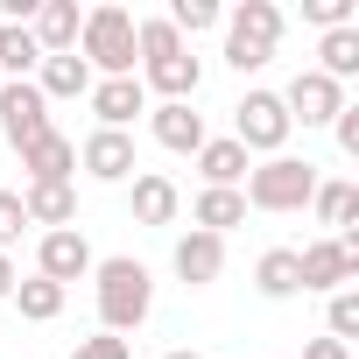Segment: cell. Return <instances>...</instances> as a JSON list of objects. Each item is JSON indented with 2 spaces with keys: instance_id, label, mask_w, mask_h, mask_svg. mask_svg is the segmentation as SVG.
I'll list each match as a JSON object with an SVG mask.
<instances>
[{
  "instance_id": "cell-9",
  "label": "cell",
  "mask_w": 359,
  "mask_h": 359,
  "mask_svg": "<svg viewBox=\"0 0 359 359\" xmlns=\"http://www.w3.org/2000/svg\"><path fill=\"white\" fill-rule=\"evenodd\" d=\"M78 169L92 176V184H127V176L141 169V162H134V134L92 127V134H85V148H78Z\"/></svg>"
},
{
  "instance_id": "cell-13",
  "label": "cell",
  "mask_w": 359,
  "mask_h": 359,
  "mask_svg": "<svg viewBox=\"0 0 359 359\" xmlns=\"http://www.w3.org/2000/svg\"><path fill=\"white\" fill-rule=\"evenodd\" d=\"M92 113H99V127H113V134H127V120L134 113H148V92H141V78H92Z\"/></svg>"
},
{
  "instance_id": "cell-8",
  "label": "cell",
  "mask_w": 359,
  "mask_h": 359,
  "mask_svg": "<svg viewBox=\"0 0 359 359\" xmlns=\"http://www.w3.org/2000/svg\"><path fill=\"white\" fill-rule=\"evenodd\" d=\"M0 134H8L15 148H29L36 134H50V99L36 92V78L0 85Z\"/></svg>"
},
{
  "instance_id": "cell-29",
  "label": "cell",
  "mask_w": 359,
  "mask_h": 359,
  "mask_svg": "<svg viewBox=\"0 0 359 359\" xmlns=\"http://www.w3.org/2000/svg\"><path fill=\"white\" fill-rule=\"evenodd\" d=\"M303 22H317L324 36L331 29H352V0H303Z\"/></svg>"
},
{
  "instance_id": "cell-32",
  "label": "cell",
  "mask_w": 359,
  "mask_h": 359,
  "mask_svg": "<svg viewBox=\"0 0 359 359\" xmlns=\"http://www.w3.org/2000/svg\"><path fill=\"white\" fill-rule=\"evenodd\" d=\"M303 359H352V352H345L338 338H310V345H303Z\"/></svg>"
},
{
  "instance_id": "cell-10",
  "label": "cell",
  "mask_w": 359,
  "mask_h": 359,
  "mask_svg": "<svg viewBox=\"0 0 359 359\" xmlns=\"http://www.w3.org/2000/svg\"><path fill=\"white\" fill-rule=\"evenodd\" d=\"M36 275L57 282V289H71L78 275H92V247H85V233H78V226L43 233V247H36Z\"/></svg>"
},
{
  "instance_id": "cell-28",
  "label": "cell",
  "mask_w": 359,
  "mask_h": 359,
  "mask_svg": "<svg viewBox=\"0 0 359 359\" xmlns=\"http://www.w3.org/2000/svg\"><path fill=\"white\" fill-rule=\"evenodd\" d=\"M29 233V212H22V191H0V254Z\"/></svg>"
},
{
  "instance_id": "cell-27",
  "label": "cell",
  "mask_w": 359,
  "mask_h": 359,
  "mask_svg": "<svg viewBox=\"0 0 359 359\" xmlns=\"http://www.w3.org/2000/svg\"><path fill=\"white\" fill-rule=\"evenodd\" d=\"M324 338H338V345H352L359 338V289H331V310H324Z\"/></svg>"
},
{
  "instance_id": "cell-3",
  "label": "cell",
  "mask_w": 359,
  "mask_h": 359,
  "mask_svg": "<svg viewBox=\"0 0 359 359\" xmlns=\"http://www.w3.org/2000/svg\"><path fill=\"white\" fill-rule=\"evenodd\" d=\"M78 57L106 78H134V57H141L134 50V15L127 8H92L85 29H78Z\"/></svg>"
},
{
  "instance_id": "cell-2",
  "label": "cell",
  "mask_w": 359,
  "mask_h": 359,
  "mask_svg": "<svg viewBox=\"0 0 359 359\" xmlns=\"http://www.w3.org/2000/svg\"><path fill=\"white\" fill-rule=\"evenodd\" d=\"M317 191V162H296V155H268L261 169H247V212H303Z\"/></svg>"
},
{
  "instance_id": "cell-15",
  "label": "cell",
  "mask_w": 359,
  "mask_h": 359,
  "mask_svg": "<svg viewBox=\"0 0 359 359\" xmlns=\"http://www.w3.org/2000/svg\"><path fill=\"white\" fill-rule=\"evenodd\" d=\"M219 268H226V240L219 233H184L176 240V275H184V289H205V282H219Z\"/></svg>"
},
{
  "instance_id": "cell-4",
  "label": "cell",
  "mask_w": 359,
  "mask_h": 359,
  "mask_svg": "<svg viewBox=\"0 0 359 359\" xmlns=\"http://www.w3.org/2000/svg\"><path fill=\"white\" fill-rule=\"evenodd\" d=\"M282 43V8L275 0H240V8L226 15V64L233 71H261Z\"/></svg>"
},
{
  "instance_id": "cell-14",
  "label": "cell",
  "mask_w": 359,
  "mask_h": 359,
  "mask_svg": "<svg viewBox=\"0 0 359 359\" xmlns=\"http://www.w3.org/2000/svg\"><path fill=\"white\" fill-rule=\"evenodd\" d=\"M127 212H134V226H169L176 212H184V191H176L162 169H141L134 191H127Z\"/></svg>"
},
{
  "instance_id": "cell-23",
  "label": "cell",
  "mask_w": 359,
  "mask_h": 359,
  "mask_svg": "<svg viewBox=\"0 0 359 359\" xmlns=\"http://www.w3.org/2000/svg\"><path fill=\"white\" fill-rule=\"evenodd\" d=\"M317 71H324L331 85L359 78V29H331V36L317 43Z\"/></svg>"
},
{
  "instance_id": "cell-18",
  "label": "cell",
  "mask_w": 359,
  "mask_h": 359,
  "mask_svg": "<svg viewBox=\"0 0 359 359\" xmlns=\"http://www.w3.org/2000/svg\"><path fill=\"white\" fill-rule=\"evenodd\" d=\"M198 169H205V191H240L254 162H247V148L226 134V141H205V148H198Z\"/></svg>"
},
{
  "instance_id": "cell-19",
  "label": "cell",
  "mask_w": 359,
  "mask_h": 359,
  "mask_svg": "<svg viewBox=\"0 0 359 359\" xmlns=\"http://www.w3.org/2000/svg\"><path fill=\"white\" fill-rule=\"evenodd\" d=\"M36 92H43V99H85V92H92V64H85L78 50H71V57H43V64H36Z\"/></svg>"
},
{
  "instance_id": "cell-16",
  "label": "cell",
  "mask_w": 359,
  "mask_h": 359,
  "mask_svg": "<svg viewBox=\"0 0 359 359\" xmlns=\"http://www.w3.org/2000/svg\"><path fill=\"white\" fill-rule=\"evenodd\" d=\"M148 134L169 148V155H198L212 134H205V113H191V106H155L148 113Z\"/></svg>"
},
{
  "instance_id": "cell-31",
  "label": "cell",
  "mask_w": 359,
  "mask_h": 359,
  "mask_svg": "<svg viewBox=\"0 0 359 359\" xmlns=\"http://www.w3.org/2000/svg\"><path fill=\"white\" fill-rule=\"evenodd\" d=\"M331 127H338V148H345V155H359V106H345Z\"/></svg>"
},
{
  "instance_id": "cell-12",
  "label": "cell",
  "mask_w": 359,
  "mask_h": 359,
  "mask_svg": "<svg viewBox=\"0 0 359 359\" xmlns=\"http://www.w3.org/2000/svg\"><path fill=\"white\" fill-rule=\"evenodd\" d=\"M22 169H29V184H71V176H78V141L50 127V134H36L22 148Z\"/></svg>"
},
{
  "instance_id": "cell-24",
  "label": "cell",
  "mask_w": 359,
  "mask_h": 359,
  "mask_svg": "<svg viewBox=\"0 0 359 359\" xmlns=\"http://www.w3.org/2000/svg\"><path fill=\"white\" fill-rule=\"evenodd\" d=\"M310 212H317V226L352 233V219H359V191H352V184H317V191H310Z\"/></svg>"
},
{
  "instance_id": "cell-21",
  "label": "cell",
  "mask_w": 359,
  "mask_h": 359,
  "mask_svg": "<svg viewBox=\"0 0 359 359\" xmlns=\"http://www.w3.org/2000/svg\"><path fill=\"white\" fill-rule=\"evenodd\" d=\"M191 219H198V233H233V226H247V198L240 191H198V205H191Z\"/></svg>"
},
{
  "instance_id": "cell-26",
  "label": "cell",
  "mask_w": 359,
  "mask_h": 359,
  "mask_svg": "<svg viewBox=\"0 0 359 359\" xmlns=\"http://www.w3.org/2000/svg\"><path fill=\"white\" fill-rule=\"evenodd\" d=\"M162 22H169L176 36H205V29H219V0H176Z\"/></svg>"
},
{
  "instance_id": "cell-22",
  "label": "cell",
  "mask_w": 359,
  "mask_h": 359,
  "mask_svg": "<svg viewBox=\"0 0 359 359\" xmlns=\"http://www.w3.org/2000/svg\"><path fill=\"white\" fill-rule=\"evenodd\" d=\"M36 64H43V50H36V36H29L22 22H0V71H8V85H22V78H36Z\"/></svg>"
},
{
  "instance_id": "cell-30",
  "label": "cell",
  "mask_w": 359,
  "mask_h": 359,
  "mask_svg": "<svg viewBox=\"0 0 359 359\" xmlns=\"http://www.w3.org/2000/svg\"><path fill=\"white\" fill-rule=\"evenodd\" d=\"M71 359H127V338L92 331V338H78V345H71Z\"/></svg>"
},
{
  "instance_id": "cell-1",
  "label": "cell",
  "mask_w": 359,
  "mask_h": 359,
  "mask_svg": "<svg viewBox=\"0 0 359 359\" xmlns=\"http://www.w3.org/2000/svg\"><path fill=\"white\" fill-rule=\"evenodd\" d=\"M92 282H99V324L120 338V331H141L148 310H155V282L134 254H113V261H92Z\"/></svg>"
},
{
  "instance_id": "cell-6",
  "label": "cell",
  "mask_w": 359,
  "mask_h": 359,
  "mask_svg": "<svg viewBox=\"0 0 359 359\" xmlns=\"http://www.w3.org/2000/svg\"><path fill=\"white\" fill-rule=\"evenodd\" d=\"M233 141L247 155H282L289 141V113H282V92H247L233 106Z\"/></svg>"
},
{
  "instance_id": "cell-34",
  "label": "cell",
  "mask_w": 359,
  "mask_h": 359,
  "mask_svg": "<svg viewBox=\"0 0 359 359\" xmlns=\"http://www.w3.org/2000/svg\"><path fill=\"white\" fill-rule=\"evenodd\" d=\"M162 359H198V352H162Z\"/></svg>"
},
{
  "instance_id": "cell-11",
  "label": "cell",
  "mask_w": 359,
  "mask_h": 359,
  "mask_svg": "<svg viewBox=\"0 0 359 359\" xmlns=\"http://www.w3.org/2000/svg\"><path fill=\"white\" fill-rule=\"evenodd\" d=\"M78 29H85L78 0H36V15H29V36H36L43 57H71L78 50Z\"/></svg>"
},
{
  "instance_id": "cell-17",
  "label": "cell",
  "mask_w": 359,
  "mask_h": 359,
  "mask_svg": "<svg viewBox=\"0 0 359 359\" xmlns=\"http://www.w3.org/2000/svg\"><path fill=\"white\" fill-rule=\"evenodd\" d=\"M22 212H29V226L64 233V226H78V191L71 184H29L22 191Z\"/></svg>"
},
{
  "instance_id": "cell-5",
  "label": "cell",
  "mask_w": 359,
  "mask_h": 359,
  "mask_svg": "<svg viewBox=\"0 0 359 359\" xmlns=\"http://www.w3.org/2000/svg\"><path fill=\"white\" fill-rule=\"evenodd\" d=\"M296 275H303V289H317V296H331V289H352V275H359V233L310 240V247L296 254Z\"/></svg>"
},
{
  "instance_id": "cell-20",
  "label": "cell",
  "mask_w": 359,
  "mask_h": 359,
  "mask_svg": "<svg viewBox=\"0 0 359 359\" xmlns=\"http://www.w3.org/2000/svg\"><path fill=\"white\" fill-rule=\"evenodd\" d=\"M254 289H261L268 303H289V296H303V275H296V247H268V254L254 261Z\"/></svg>"
},
{
  "instance_id": "cell-7",
  "label": "cell",
  "mask_w": 359,
  "mask_h": 359,
  "mask_svg": "<svg viewBox=\"0 0 359 359\" xmlns=\"http://www.w3.org/2000/svg\"><path fill=\"white\" fill-rule=\"evenodd\" d=\"M282 113H289V127H296V120H303V127H331V120L345 113V85H331L324 71H296L289 92H282Z\"/></svg>"
},
{
  "instance_id": "cell-25",
  "label": "cell",
  "mask_w": 359,
  "mask_h": 359,
  "mask_svg": "<svg viewBox=\"0 0 359 359\" xmlns=\"http://www.w3.org/2000/svg\"><path fill=\"white\" fill-rule=\"evenodd\" d=\"M8 303H15L29 324H50V317L64 310V289H57V282H43V275H29V282H15V296H8Z\"/></svg>"
},
{
  "instance_id": "cell-33",
  "label": "cell",
  "mask_w": 359,
  "mask_h": 359,
  "mask_svg": "<svg viewBox=\"0 0 359 359\" xmlns=\"http://www.w3.org/2000/svg\"><path fill=\"white\" fill-rule=\"evenodd\" d=\"M15 282H22V275H15V261H8V254H0V303H8V296H15Z\"/></svg>"
}]
</instances>
